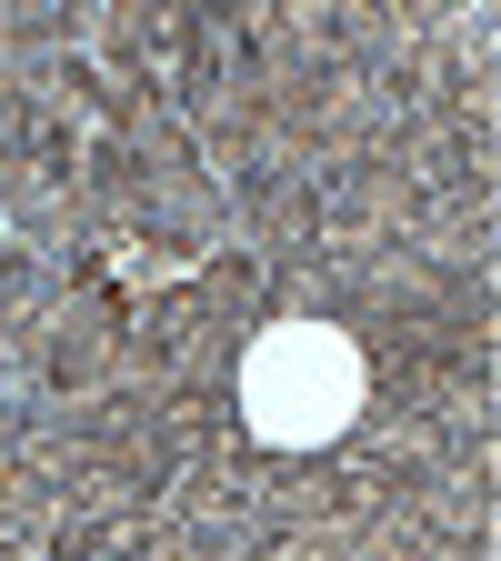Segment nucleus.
<instances>
[{"label":"nucleus","instance_id":"nucleus-1","mask_svg":"<svg viewBox=\"0 0 501 561\" xmlns=\"http://www.w3.org/2000/svg\"><path fill=\"white\" fill-rule=\"evenodd\" d=\"M241 401H251V421H261L271 442H321V432H341V421H351V401H362V362H351L341 331L292 321V331H271V341L251 351Z\"/></svg>","mask_w":501,"mask_h":561}]
</instances>
